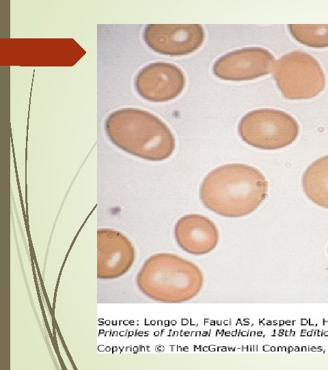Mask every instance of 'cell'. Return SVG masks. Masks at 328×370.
<instances>
[{
    "mask_svg": "<svg viewBox=\"0 0 328 370\" xmlns=\"http://www.w3.org/2000/svg\"><path fill=\"white\" fill-rule=\"evenodd\" d=\"M110 140L121 149L152 161L169 158L175 138L168 126L144 110L122 108L110 113L105 123Z\"/></svg>",
    "mask_w": 328,
    "mask_h": 370,
    "instance_id": "obj_2",
    "label": "cell"
},
{
    "mask_svg": "<svg viewBox=\"0 0 328 370\" xmlns=\"http://www.w3.org/2000/svg\"><path fill=\"white\" fill-rule=\"evenodd\" d=\"M185 85V77L177 66L166 62L150 64L137 74L135 86L144 99L161 102L178 96Z\"/></svg>",
    "mask_w": 328,
    "mask_h": 370,
    "instance_id": "obj_8",
    "label": "cell"
},
{
    "mask_svg": "<svg viewBox=\"0 0 328 370\" xmlns=\"http://www.w3.org/2000/svg\"><path fill=\"white\" fill-rule=\"evenodd\" d=\"M204 282L200 269L177 255L160 253L148 258L137 277L140 291L165 303L189 301L201 291Z\"/></svg>",
    "mask_w": 328,
    "mask_h": 370,
    "instance_id": "obj_3",
    "label": "cell"
},
{
    "mask_svg": "<svg viewBox=\"0 0 328 370\" xmlns=\"http://www.w3.org/2000/svg\"><path fill=\"white\" fill-rule=\"evenodd\" d=\"M178 246L193 255H203L213 250L219 241L218 230L213 221L199 214L182 217L174 227Z\"/></svg>",
    "mask_w": 328,
    "mask_h": 370,
    "instance_id": "obj_9",
    "label": "cell"
},
{
    "mask_svg": "<svg viewBox=\"0 0 328 370\" xmlns=\"http://www.w3.org/2000/svg\"><path fill=\"white\" fill-rule=\"evenodd\" d=\"M146 45L159 53L183 56L203 43L204 32L199 24H149L144 32Z\"/></svg>",
    "mask_w": 328,
    "mask_h": 370,
    "instance_id": "obj_6",
    "label": "cell"
},
{
    "mask_svg": "<svg viewBox=\"0 0 328 370\" xmlns=\"http://www.w3.org/2000/svg\"><path fill=\"white\" fill-rule=\"evenodd\" d=\"M275 58L268 50L260 47L243 48L221 56L213 65V73L225 80L254 79L271 73Z\"/></svg>",
    "mask_w": 328,
    "mask_h": 370,
    "instance_id": "obj_7",
    "label": "cell"
},
{
    "mask_svg": "<svg viewBox=\"0 0 328 370\" xmlns=\"http://www.w3.org/2000/svg\"><path fill=\"white\" fill-rule=\"evenodd\" d=\"M273 77L283 96L288 99H310L325 86V76L311 55L295 51L283 56L273 67Z\"/></svg>",
    "mask_w": 328,
    "mask_h": 370,
    "instance_id": "obj_5",
    "label": "cell"
},
{
    "mask_svg": "<svg viewBox=\"0 0 328 370\" xmlns=\"http://www.w3.org/2000/svg\"><path fill=\"white\" fill-rule=\"evenodd\" d=\"M301 184L307 197L316 205L328 208V155L314 161L305 170Z\"/></svg>",
    "mask_w": 328,
    "mask_h": 370,
    "instance_id": "obj_11",
    "label": "cell"
},
{
    "mask_svg": "<svg viewBox=\"0 0 328 370\" xmlns=\"http://www.w3.org/2000/svg\"><path fill=\"white\" fill-rule=\"evenodd\" d=\"M135 260L131 242L120 232L111 230L98 231V269L105 273H126Z\"/></svg>",
    "mask_w": 328,
    "mask_h": 370,
    "instance_id": "obj_10",
    "label": "cell"
},
{
    "mask_svg": "<svg viewBox=\"0 0 328 370\" xmlns=\"http://www.w3.org/2000/svg\"><path fill=\"white\" fill-rule=\"evenodd\" d=\"M299 127L284 111L259 109L246 114L238 124V132L246 143L262 149L285 147L297 139Z\"/></svg>",
    "mask_w": 328,
    "mask_h": 370,
    "instance_id": "obj_4",
    "label": "cell"
},
{
    "mask_svg": "<svg viewBox=\"0 0 328 370\" xmlns=\"http://www.w3.org/2000/svg\"><path fill=\"white\" fill-rule=\"evenodd\" d=\"M290 33L298 42L311 47H328V25H288Z\"/></svg>",
    "mask_w": 328,
    "mask_h": 370,
    "instance_id": "obj_12",
    "label": "cell"
},
{
    "mask_svg": "<svg viewBox=\"0 0 328 370\" xmlns=\"http://www.w3.org/2000/svg\"><path fill=\"white\" fill-rule=\"evenodd\" d=\"M268 182L256 168L229 164L209 173L202 182L200 199L205 207L226 217L254 212L267 196Z\"/></svg>",
    "mask_w": 328,
    "mask_h": 370,
    "instance_id": "obj_1",
    "label": "cell"
}]
</instances>
